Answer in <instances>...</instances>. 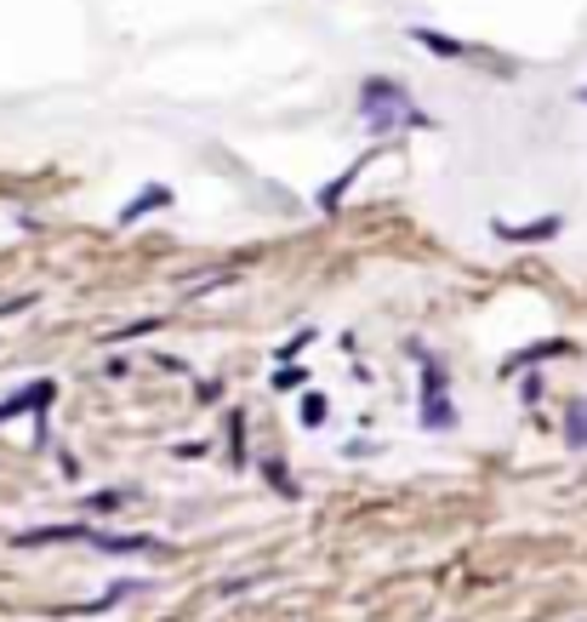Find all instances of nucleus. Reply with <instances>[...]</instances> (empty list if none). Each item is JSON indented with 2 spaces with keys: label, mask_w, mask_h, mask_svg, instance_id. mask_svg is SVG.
Wrapping results in <instances>:
<instances>
[{
  "label": "nucleus",
  "mask_w": 587,
  "mask_h": 622,
  "mask_svg": "<svg viewBox=\"0 0 587 622\" xmlns=\"http://www.w3.org/2000/svg\"><path fill=\"white\" fill-rule=\"evenodd\" d=\"M360 109H366V120H371L376 132L399 127V120H411V127H422V115L411 109V97H405L394 81H366V92H360Z\"/></svg>",
  "instance_id": "f257e3e1"
},
{
  "label": "nucleus",
  "mask_w": 587,
  "mask_h": 622,
  "mask_svg": "<svg viewBox=\"0 0 587 622\" xmlns=\"http://www.w3.org/2000/svg\"><path fill=\"white\" fill-rule=\"evenodd\" d=\"M428 400H422V422H428V429H451V406H445V378H440V371H428Z\"/></svg>",
  "instance_id": "f03ea898"
},
{
  "label": "nucleus",
  "mask_w": 587,
  "mask_h": 622,
  "mask_svg": "<svg viewBox=\"0 0 587 622\" xmlns=\"http://www.w3.org/2000/svg\"><path fill=\"white\" fill-rule=\"evenodd\" d=\"M46 400H52V383H35V388H23V394H12V400H0V422H7V417H17V411H40Z\"/></svg>",
  "instance_id": "7ed1b4c3"
},
{
  "label": "nucleus",
  "mask_w": 587,
  "mask_h": 622,
  "mask_svg": "<svg viewBox=\"0 0 587 622\" xmlns=\"http://www.w3.org/2000/svg\"><path fill=\"white\" fill-rule=\"evenodd\" d=\"M160 206H171V189H160V183H148V189L137 194V201H132V206L120 212V223H137L143 212H160Z\"/></svg>",
  "instance_id": "20e7f679"
},
{
  "label": "nucleus",
  "mask_w": 587,
  "mask_h": 622,
  "mask_svg": "<svg viewBox=\"0 0 587 622\" xmlns=\"http://www.w3.org/2000/svg\"><path fill=\"white\" fill-rule=\"evenodd\" d=\"M417 40H422V46H433V52H445V58H463V52H468L463 40H445V35H433V29H417Z\"/></svg>",
  "instance_id": "39448f33"
},
{
  "label": "nucleus",
  "mask_w": 587,
  "mask_h": 622,
  "mask_svg": "<svg viewBox=\"0 0 587 622\" xmlns=\"http://www.w3.org/2000/svg\"><path fill=\"white\" fill-rule=\"evenodd\" d=\"M565 434H571V445H587V400L571 406V429Z\"/></svg>",
  "instance_id": "423d86ee"
},
{
  "label": "nucleus",
  "mask_w": 587,
  "mask_h": 622,
  "mask_svg": "<svg viewBox=\"0 0 587 622\" xmlns=\"http://www.w3.org/2000/svg\"><path fill=\"white\" fill-rule=\"evenodd\" d=\"M302 417H309V422L325 417V400H320V394H309V400H302Z\"/></svg>",
  "instance_id": "0eeeda50"
}]
</instances>
